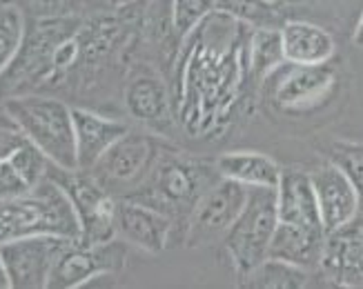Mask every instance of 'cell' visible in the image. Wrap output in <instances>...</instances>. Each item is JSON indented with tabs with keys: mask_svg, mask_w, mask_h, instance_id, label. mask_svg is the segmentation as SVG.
<instances>
[{
	"mask_svg": "<svg viewBox=\"0 0 363 289\" xmlns=\"http://www.w3.org/2000/svg\"><path fill=\"white\" fill-rule=\"evenodd\" d=\"M308 278L310 271L303 267L277 259H265L257 269H252L247 276L241 278V285L255 289H296L306 287Z\"/></svg>",
	"mask_w": 363,
	"mask_h": 289,
	"instance_id": "obj_21",
	"label": "cell"
},
{
	"mask_svg": "<svg viewBox=\"0 0 363 289\" xmlns=\"http://www.w3.org/2000/svg\"><path fill=\"white\" fill-rule=\"evenodd\" d=\"M283 54L294 65H325L335 56V38L319 25L306 21H288L281 25Z\"/></svg>",
	"mask_w": 363,
	"mask_h": 289,
	"instance_id": "obj_16",
	"label": "cell"
},
{
	"mask_svg": "<svg viewBox=\"0 0 363 289\" xmlns=\"http://www.w3.org/2000/svg\"><path fill=\"white\" fill-rule=\"evenodd\" d=\"M25 140L27 136L21 130V125L9 116V111L3 105H0V160L9 158Z\"/></svg>",
	"mask_w": 363,
	"mask_h": 289,
	"instance_id": "obj_24",
	"label": "cell"
},
{
	"mask_svg": "<svg viewBox=\"0 0 363 289\" xmlns=\"http://www.w3.org/2000/svg\"><path fill=\"white\" fill-rule=\"evenodd\" d=\"M214 167L218 176L245 187H277L283 171L274 158L261 152H228L216 158Z\"/></svg>",
	"mask_w": 363,
	"mask_h": 289,
	"instance_id": "obj_18",
	"label": "cell"
},
{
	"mask_svg": "<svg viewBox=\"0 0 363 289\" xmlns=\"http://www.w3.org/2000/svg\"><path fill=\"white\" fill-rule=\"evenodd\" d=\"M177 222L156 207L134 198H118L116 236L147 254H161L174 236Z\"/></svg>",
	"mask_w": 363,
	"mask_h": 289,
	"instance_id": "obj_10",
	"label": "cell"
},
{
	"mask_svg": "<svg viewBox=\"0 0 363 289\" xmlns=\"http://www.w3.org/2000/svg\"><path fill=\"white\" fill-rule=\"evenodd\" d=\"M310 178L314 185V196H317L319 216L325 234L343 227V225H348L359 216L361 212L359 194L339 165L335 163L321 165L317 171L310 174Z\"/></svg>",
	"mask_w": 363,
	"mask_h": 289,
	"instance_id": "obj_11",
	"label": "cell"
},
{
	"mask_svg": "<svg viewBox=\"0 0 363 289\" xmlns=\"http://www.w3.org/2000/svg\"><path fill=\"white\" fill-rule=\"evenodd\" d=\"M277 210L279 222L294 225H321L317 196L310 174L301 169H283L277 185Z\"/></svg>",
	"mask_w": 363,
	"mask_h": 289,
	"instance_id": "obj_17",
	"label": "cell"
},
{
	"mask_svg": "<svg viewBox=\"0 0 363 289\" xmlns=\"http://www.w3.org/2000/svg\"><path fill=\"white\" fill-rule=\"evenodd\" d=\"M125 261H128V243L121 238L99 245H89L81 238H74L60 249L47 289H76L91 283L94 278L118 274L125 267Z\"/></svg>",
	"mask_w": 363,
	"mask_h": 289,
	"instance_id": "obj_6",
	"label": "cell"
},
{
	"mask_svg": "<svg viewBox=\"0 0 363 289\" xmlns=\"http://www.w3.org/2000/svg\"><path fill=\"white\" fill-rule=\"evenodd\" d=\"M319 269L341 287H363V220L354 218L325 236Z\"/></svg>",
	"mask_w": 363,
	"mask_h": 289,
	"instance_id": "obj_12",
	"label": "cell"
},
{
	"mask_svg": "<svg viewBox=\"0 0 363 289\" xmlns=\"http://www.w3.org/2000/svg\"><path fill=\"white\" fill-rule=\"evenodd\" d=\"M123 103L128 114L145 125L147 130L156 134L169 132V127L174 125L172 116V96L167 85L159 76L152 74H138L134 76L123 91Z\"/></svg>",
	"mask_w": 363,
	"mask_h": 289,
	"instance_id": "obj_14",
	"label": "cell"
},
{
	"mask_svg": "<svg viewBox=\"0 0 363 289\" xmlns=\"http://www.w3.org/2000/svg\"><path fill=\"white\" fill-rule=\"evenodd\" d=\"M34 189L9 160H0V198H21Z\"/></svg>",
	"mask_w": 363,
	"mask_h": 289,
	"instance_id": "obj_25",
	"label": "cell"
},
{
	"mask_svg": "<svg viewBox=\"0 0 363 289\" xmlns=\"http://www.w3.org/2000/svg\"><path fill=\"white\" fill-rule=\"evenodd\" d=\"M277 225V187H250L245 207L223 236L236 278L247 276L270 256Z\"/></svg>",
	"mask_w": 363,
	"mask_h": 289,
	"instance_id": "obj_3",
	"label": "cell"
},
{
	"mask_svg": "<svg viewBox=\"0 0 363 289\" xmlns=\"http://www.w3.org/2000/svg\"><path fill=\"white\" fill-rule=\"evenodd\" d=\"M3 3H7V0H0V5H3Z\"/></svg>",
	"mask_w": 363,
	"mask_h": 289,
	"instance_id": "obj_29",
	"label": "cell"
},
{
	"mask_svg": "<svg viewBox=\"0 0 363 289\" xmlns=\"http://www.w3.org/2000/svg\"><path fill=\"white\" fill-rule=\"evenodd\" d=\"M74 116V136H76V160L78 169H94L99 160L107 154L112 144L128 134L132 127L130 123L103 116L99 111L85 107H72Z\"/></svg>",
	"mask_w": 363,
	"mask_h": 289,
	"instance_id": "obj_13",
	"label": "cell"
},
{
	"mask_svg": "<svg viewBox=\"0 0 363 289\" xmlns=\"http://www.w3.org/2000/svg\"><path fill=\"white\" fill-rule=\"evenodd\" d=\"M325 230L321 225H294L279 222L267 259L286 261L308 271L319 269L325 245Z\"/></svg>",
	"mask_w": 363,
	"mask_h": 289,
	"instance_id": "obj_15",
	"label": "cell"
},
{
	"mask_svg": "<svg viewBox=\"0 0 363 289\" xmlns=\"http://www.w3.org/2000/svg\"><path fill=\"white\" fill-rule=\"evenodd\" d=\"M156 158H159V144H156V140L147 134L130 130L107 149V154L99 160L96 167L89 171L112 194H116L118 189H128L132 194L147 178Z\"/></svg>",
	"mask_w": 363,
	"mask_h": 289,
	"instance_id": "obj_8",
	"label": "cell"
},
{
	"mask_svg": "<svg viewBox=\"0 0 363 289\" xmlns=\"http://www.w3.org/2000/svg\"><path fill=\"white\" fill-rule=\"evenodd\" d=\"M247 189L241 183L230 178H218L203 191L196 200L192 214L185 225V245L187 247H203L223 240L228 230L239 218L241 210L247 200Z\"/></svg>",
	"mask_w": 363,
	"mask_h": 289,
	"instance_id": "obj_7",
	"label": "cell"
},
{
	"mask_svg": "<svg viewBox=\"0 0 363 289\" xmlns=\"http://www.w3.org/2000/svg\"><path fill=\"white\" fill-rule=\"evenodd\" d=\"M283 62H286V54H283L281 31L274 27H257L252 31L245 56V67L252 83L263 85V80Z\"/></svg>",
	"mask_w": 363,
	"mask_h": 289,
	"instance_id": "obj_19",
	"label": "cell"
},
{
	"mask_svg": "<svg viewBox=\"0 0 363 289\" xmlns=\"http://www.w3.org/2000/svg\"><path fill=\"white\" fill-rule=\"evenodd\" d=\"M27 11L16 0H7L0 5V76L18 58L27 38Z\"/></svg>",
	"mask_w": 363,
	"mask_h": 289,
	"instance_id": "obj_20",
	"label": "cell"
},
{
	"mask_svg": "<svg viewBox=\"0 0 363 289\" xmlns=\"http://www.w3.org/2000/svg\"><path fill=\"white\" fill-rule=\"evenodd\" d=\"M25 136L60 169H78L72 107L43 94H16L0 101Z\"/></svg>",
	"mask_w": 363,
	"mask_h": 289,
	"instance_id": "obj_2",
	"label": "cell"
},
{
	"mask_svg": "<svg viewBox=\"0 0 363 289\" xmlns=\"http://www.w3.org/2000/svg\"><path fill=\"white\" fill-rule=\"evenodd\" d=\"M50 176L65 189L69 196L78 222H81V240L89 245L107 243L116 236V207L118 198L103 183L85 169H60L50 167Z\"/></svg>",
	"mask_w": 363,
	"mask_h": 289,
	"instance_id": "obj_4",
	"label": "cell"
},
{
	"mask_svg": "<svg viewBox=\"0 0 363 289\" xmlns=\"http://www.w3.org/2000/svg\"><path fill=\"white\" fill-rule=\"evenodd\" d=\"M333 163L339 165L345 176L354 185L361 210H363V144H350V142H339L333 149Z\"/></svg>",
	"mask_w": 363,
	"mask_h": 289,
	"instance_id": "obj_23",
	"label": "cell"
},
{
	"mask_svg": "<svg viewBox=\"0 0 363 289\" xmlns=\"http://www.w3.org/2000/svg\"><path fill=\"white\" fill-rule=\"evenodd\" d=\"M16 3L34 18H52V16L65 13L72 0H16Z\"/></svg>",
	"mask_w": 363,
	"mask_h": 289,
	"instance_id": "obj_26",
	"label": "cell"
},
{
	"mask_svg": "<svg viewBox=\"0 0 363 289\" xmlns=\"http://www.w3.org/2000/svg\"><path fill=\"white\" fill-rule=\"evenodd\" d=\"M0 289H9V276H7V269L3 263V254H0Z\"/></svg>",
	"mask_w": 363,
	"mask_h": 289,
	"instance_id": "obj_28",
	"label": "cell"
},
{
	"mask_svg": "<svg viewBox=\"0 0 363 289\" xmlns=\"http://www.w3.org/2000/svg\"><path fill=\"white\" fill-rule=\"evenodd\" d=\"M218 9L216 0H169V25L179 38H187Z\"/></svg>",
	"mask_w": 363,
	"mask_h": 289,
	"instance_id": "obj_22",
	"label": "cell"
},
{
	"mask_svg": "<svg viewBox=\"0 0 363 289\" xmlns=\"http://www.w3.org/2000/svg\"><path fill=\"white\" fill-rule=\"evenodd\" d=\"M352 40H354L357 47H363V11H361V18H359V23H357V29H354Z\"/></svg>",
	"mask_w": 363,
	"mask_h": 289,
	"instance_id": "obj_27",
	"label": "cell"
},
{
	"mask_svg": "<svg viewBox=\"0 0 363 289\" xmlns=\"http://www.w3.org/2000/svg\"><path fill=\"white\" fill-rule=\"evenodd\" d=\"M337 85V74L325 65L283 62L263 80V91L274 109L283 114H306L321 107Z\"/></svg>",
	"mask_w": 363,
	"mask_h": 289,
	"instance_id": "obj_5",
	"label": "cell"
},
{
	"mask_svg": "<svg viewBox=\"0 0 363 289\" xmlns=\"http://www.w3.org/2000/svg\"><path fill=\"white\" fill-rule=\"evenodd\" d=\"M218 178L216 167L179 154H159L147 178L125 198L140 200L167 214L177 225H187L201 194Z\"/></svg>",
	"mask_w": 363,
	"mask_h": 289,
	"instance_id": "obj_1",
	"label": "cell"
},
{
	"mask_svg": "<svg viewBox=\"0 0 363 289\" xmlns=\"http://www.w3.org/2000/svg\"><path fill=\"white\" fill-rule=\"evenodd\" d=\"M74 238L31 234L0 245L11 289H47L60 249Z\"/></svg>",
	"mask_w": 363,
	"mask_h": 289,
	"instance_id": "obj_9",
	"label": "cell"
}]
</instances>
